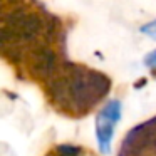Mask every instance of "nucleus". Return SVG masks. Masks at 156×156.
<instances>
[{
    "label": "nucleus",
    "instance_id": "obj_4",
    "mask_svg": "<svg viewBox=\"0 0 156 156\" xmlns=\"http://www.w3.org/2000/svg\"><path fill=\"white\" fill-rule=\"evenodd\" d=\"M144 64L148 66V67L156 69V51H154V52H151V54H149L148 57L144 59Z\"/></svg>",
    "mask_w": 156,
    "mask_h": 156
},
{
    "label": "nucleus",
    "instance_id": "obj_2",
    "mask_svg": "<svg viewBox=\"0 0 156 156\" xmlns=\"http://www.w3.org/2000/svg\"><path fill=\"white\" fill-rule=\"evenodd\" d=\"M119 119H121V102L119 101H109L98 114V119H96V136H98L101 153H104V154L111 151L114 128Z\"/></svg>",
    "mask_w": 156,
    "mask_h": 156
},
{
    "label": "nucleus",
    "instance_id": "obj_1",
    "mask_svg": "<svg viewBox=\"0 0 156 156\" xmlns=\"http://www.w3.org/2000/svg\"><path fill=\"white\" fill-rule=\"evenodd\" d=\"M109 91V79L82 67H72L55 79L52 94L59 104L76 111H87L98 104Z\"/></svg>",
    "mask_w": 156,
    "mask_h": 156
},
{
    "label": "nucleus",
    "instance_id": "obj_3",
    "mask_svg": "<svg viewBox=\"0 0 156 156\" xmlns=\"http://www.w3.org/2000/svg\"><path fill=\"white\" fill-rule=\"evenodd\" d=\"M141 30H143V34L149 35V37H153V39H156V20H153V22H149V24H146L144 27L141 29Z\"/></svg>",
    "mask_w": 156,
    "mask_h": 156
}]
</instances>
